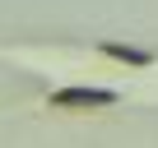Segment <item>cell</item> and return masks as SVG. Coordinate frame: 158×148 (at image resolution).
<instances>
[{
  "instance_id": "cell-1",
  "label": "cell",
  "mask_w": 158,
  "mask_h": 148,
  "mask_svg": "<svg viewBox=\"0 0 158 148\" xmlns=\"http://www.w3.org/2000/svg\"><path fill=\"white\" fill-rule=\"evenodd\" d=\"M51 102L56 107H112L116 93H107V88H60V93H51Z\"/></svg>"
},
{
  "instance_id": "cell-2",
  "label": "cell",
  "mask_w": 158,
  "mask_h": 148,
  "mask_svg": "<svg viewBox=\"0 0 158 148\" xmlns=\"http://www.w3.org/2000/svg\"><path fill=\"white\" fill-rule=\"evenodd\" d=\"M107 56H116V60H130V65H149V51H135V46H116V42H107Z\"/></svg>"
}]
</instances>
